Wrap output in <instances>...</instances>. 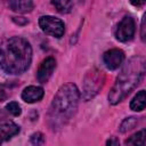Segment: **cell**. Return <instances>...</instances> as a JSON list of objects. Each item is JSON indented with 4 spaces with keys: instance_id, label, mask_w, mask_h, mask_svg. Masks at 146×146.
I'll use <instances>...</instances> for the list:
<instances>
[{
    "instance_id": "cell-1",
    "label": "cell",
    "mask_w": 146,
    "mask_h": 146,
    "mask_svg": "<svg viewBox=\"0 0 146 146\" xmlns=\"http://www.w3.org/2000/svg\"><path fill=\"white\" fill-rule=\"evenodd\" d=\"M146 74V59L143 56L131 57L119 73L114 86L108 94V102L113 105L123 100L144 79Z\"/></svg>"
},
{
    "instance_id": "cell-2",
    "label": "cell",
    "mask_w": 146,
    "mask_h": 146,
    "mask_svg": "<svg viewBox=\"0 0 146 146\" xmlns=\"http://www.w3.org/2000/svg\"><path fill=\"white\" fill-rule=\"evenodd\" d=\"M32 60V48L27 40L21 36L8 39L1 48V68L9 74L25 72Z\"/></svg>"
},
{
    "instance_id": "cell-3",
    "label": "cell",
    "mask_w": 146,
    "mask_h": 146,
    "mask_svg": "<svg viewBox=\"0 0 146 146\" xmlns=\"http://www.w3.org/2000/svg\"><path fill=\"white\" fill-rule=\"evenodd\" d=\"M80 99V92L75 84L66 83L62 86L56 92L50 111L49 122L51 127H60L65 124L76 112Z\"/></svg>"
},
{
    "instance_id": "cell-4",
    "label": "cell",
    "mask_w": 146,
    "mask_h": 146,
    "mask_svg": "<svg viewBox=\"0 0 146 146\" xmlns=\"http://www.w3.org/2000/svg\"><path fill=\"white\" fill-rule=\"evenodd\" d=\"M104 81H105V76L102 71L94 68L90 72H88L83 82V94H82L83 99L89 100L94 98L99 91V89H102Z\"/></svg>"
},
{
    "instance_id": "cell-5",
    "label": "cell",
    "mask_w": 146,
    "mask_h": 146,
    "mask_svg": "<svg viewBox=\"0 0 146 146\" xmlns=\"http://www.w3.org/2000/svg\"><path fill=\"white\" fill-rule=\"evenodd\" d=\"M39 25L46 34L55 36V38L63 36L65 32L64 23L59 18L54 17V16H41L39 19Z\"/></svg>"
},
{
    "instance_id": "cell-6",
    "label": "cell",
    "mask_w": 146,
    "mask_h": 146,
    "mask_svg": "<svg viewBox=\"0 0 146 146\" xmlns=\"http://www.w3.org/2000/svg\"><path fill=\"white\" fill-rule=\"evenodd\" d=\"M135 21L131 16H125L122 18V21L117 24L116 31H115V38L121 42L130 41L133 38L135 34Z\"/></svg>"
},
{
    "instance_id": "cell-7",
    "label": "cell",
    "mask_w": 146,
    "mask_h": 146,
    "mask_svg": "<svg viewBox=\"0 0 146 146\" xmlns=\"http://www.w3.org/2000/svg\"><path fill=\"white\" fill-rule=\"evenodd\" d=\"M124 60V52L121 49L113 48L104 52L103 62L108 70H116Z\"/></svg>"
},
{
    "instance_id": "cell-8",
    "label": "cell",
    "mask_w": 146,
    "mask_h": 146,
    "mask_svg": "<svg viewBox=\"0 0 146 146\" xmlns=\"http://www.w3.org/2000/svg\"><path fill=\"white\" fill-rule=\"evenodd\" d=\"M56 68V60L54 57H48L46 58L39 66L38 72H36V79L41 83H46L50 76L52 75L54 71Z\"/></svg>"
},
{
    "instance_id": "cell-9",
    "label": "cell",
    "mask_w": 146,
    "mask_h": 146,
    "mask_svg": "<svg viewBox=\"0 0 146 146\" xmlns=\"http://www.w3.org/2000/svg\"><path fill=\"white\" fill-rule=\"evenodd\" d=\"M43 89L41 87H36V86H30L26 87L23 92H22V99L25 103H35L42 99L43 97Z\"/></svg>"
},
{
    "instance_id": "cell-10",
    "label": "cell",
    "mask_w": 146,
    "mask_h": 146,
    "mask_svg": "<svg viewBox=\"0 0 146 146\" xmlns=\"http://www.w3.org/2000/svg\"><path fill=\"white\" fill-rule=\"evenodd\" d=\"M0 128H1V137L3 141L10 139L13 136L19 132V127L11 121H2Z\"/></svg>"
},
{
    "instance_id": "cell-11",
    "label": "cell",
    "mask_w": 146,
    "mask_h": 146,
    "mask_svg": "<svg viewBox=\"0 0 146 146\" xmlns=\"http://www.w3.org/2000/svg\"><path fill=\"white\" fill-rule=\"evenodd\" d=\"M9 8L14 11L19 13H27L33 9V1L32 0H7Z\"/></svg>"
},
{
    "instance_id": "cell-12",
    "label": "cell",
    "mask_w": 146,
    "mask_h": 146,
    "mask_svg": "<svg viewBox=\"0 0 146 146\" xmlns=\"http://www.w3.org/2000/svg\"><path fill=\"white\" fill-rule=\"evenodd\" d=\"M130 108L135 112H139L146 108V91L145 90L137 92V95L132 98L130 103Z\"/></svg>"
},
{
    "instance_id": "cell-13",
    "label": "cell",
    "mask_w": 146,
    "mask_h": 146,
    "mask_svg": "<svg viewBox=\"0 0 146 146\" xmlns=\"http://www.w3.org/2000/svg\"><path fill=\"white\" fill-rule=\"evenodd\" d=\"M145 143H146V129H141L137 131L125 140V145H135V146L144 145Z\"/></svg>"
},
{
    "instance_id": "cell-14",
    "label": "cell",
    "mask_w": 146,
    "mask_h": 146,
    "mask_svg": "<svg viewBox=\"0 0 146 146\" xmlns=\"http://www.w3.org/2000/svg\"><path fill=\"white\" fill-rule=\"evenodd\" d=\"M51 3L56 8V10L62 14H68L73 8V3L71 0H51Z\"/></svg>"
},
{
    "instance_id": "cell-15",
    "label": "cell",
    "mask_w": 146,
    "mask_h": 146,
    "mask_svg": "<svg viewBox=\"0 0 146 146\" xmlns=\"http://www.w3.org/2000/svg\"><path fill=\"white\" fill-rule=\"evenodd\" d=\"M137 123H138V119H137V117H135V116L127 117V119L121 123L120 131H121V132H127V131L133 129V128L136 127Z\"/></svg>"
},
{
    "instance_id": "cell-16",
    "label": "cell",
    "mask_w": 146,
    "mask_h": 146,
    "mask_svg": "<svg viewBox=\"0 0 146 146\" xmlns=\"http://www.w3.org/2000/svg\"><path fill=\"white\" fill-rule=\"evenodd\" d=\"M6 110H7V112H9L11 115H14V116H18V115H21V113H22V110H21V106L16 103V102H10V103H8L7 105H6Z\"/></svg>"
},
{
    "instance_id": "cell-17",
    "label": "cell",
    "mask_w": 146,
    "mask_h": 146,
    "mask_svg": "<svg viewBox=\"0 0 146 146\" xmlns=\"http://www.w3.org/2000/svg\"><path fill=\"white\" fill-rule=\"evenodd\" d=\"M31 143L33 145H42L44 143V137L41 132H34L31 136Z\"/></svg>"
},
{
    "instance_id": "cell-18",
    "label": "cell",
    "mask_w": 146,
    "mask_h": 146,
    "mask_svg": "<svg viewBox=\"0 0 146 146\" xmlns=\"http://www.w3.org/2000/svg\"><path fill=\"white\" fill-rule=\"evenodd\" d=\"M140 38L144 42H146V13L144 14V17L141 19V26H140Z\"/></svg>"
},
{
    "instance_id": "cell-19",
    "label": "cell",
    "mask_w": 146,
    "mask_h": 146,
    "mask_svg": "<svg viewBox=\"0 0 146 146\" xmlns=\"http://www.w3.org/2000/svg\"><path fill=\"white\" fill-rule=\"evenodd\" d=\"M129 1L135 7H141V6H144L146 3V0H129Z\"/></svg>"
},
{
    "instance_id": "cell-20",
    "label": "cell",
    "mask_w": 146,
    "mask_h": 146,
    "mask_svg": "<svg viewBox=\"0 0 146 146\" xmlns=\"http://www.w3.org/2000/svg\"><path fill=\"white\" fill-rule=\"evenodd\" d=\"M13 19H14L15 23H17V24H19V25H24V24L27 23V21H26L24 17H14Z\"/></svg>"
},
{
    "instance_id": "cell-21",
    "label": "cell",
    "mask_w": 146,
    "mask_h": 146,
    "mask_svg": "<svg viewBox=\"0 0 146 146\" xmlns=\"http://www.w3.org/2000/svg\"><path fill=\"white\" fill-rule=\"evenodd\" d=\"M106 144L107 145H119V141L116 139H110V140H107Z\"/></svg>"
}]
</instances>
